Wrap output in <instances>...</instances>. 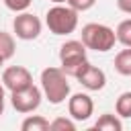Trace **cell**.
<instances>
[{
	"mask_svg": "<svg viewBox=\"0 0 131 131\" xmlns=\"http://www.w3.org/2000/svg\"><path fill=\"white\" fill-rule=\"evenodd\" d=\"M41 90L51 104H61L70 96L68 74L61 68H45L41 72Z\"/></svg>",
	"mask_w": 131,
	"mask_h": 131,
	"instance_id": "6da1fadb",
	"label": "cell"
},
{
	"mask_svg": "<svg viewBox=\"0 0 131 131\" xmlns=\"http://www.w3.org/2000/svg\"><path fill=\"white\" fill-rule=\"evenodd\" d=\"M82 43L86 45V49L106 53L115 47L117 33H115V29H111L102 23H88L82 27Z\"/></svg>",
	"mask_w": 131,
	"mask_h": 131,
	"instance_id": "7a4b0ae2",
	"label": "cell"
},
{
	"mask_svg": "<svg viewBox=\"0 0 131 131\" xmlns=\"http://www.w3.org/2000/svg\"><path fill=\"white\" fill-rule=\"evenodd\" d=\"M45 25L53 35H70L78 27V10L70 4H55L45 14Z\"/></svg>",
	"mask_w": 131,
	"mask_h": 131,
	"instance_id": "3957f363",
	"label": "cell"
},
{
	"mask_svg": "<svg viewBox=\"0 0 131 131\" xmlns=\"http://www.w3.org/2000/svg\"><path fill=\"white\" fill-rule=\"evenodd\" d=\"M59 61H61V70L68 76H74L76 70L86 61V45L76 39L66 41L59 47Z\"/></svg>",
	"mask_w": 131,
	"mask_h": 131,
	"instance_id": "277c9868",
	"label": "cell"
},
{
	"mask_svg": "<svg viewBox=\"0 0 131 131\" xmlns=\"http://www.w3.org/2000/svg\"><path fill=\"white\" fill-rule=\"evenodd\" d=\"M41 98H43V90H39L35 84H31L23 90L10 92V104L20 115H29V113L37 111L41 104Z\"/></svg>",
	"mask_w": 131,
	"mask_h": 131,
	"instance_id": "5b68a950",
	"label": "cell"
},
{
	"mask_svg": "<svg viewBox=\"0 0 131 131\" xmlns=\"http://www.w3.org/2000/svg\"><path fill=\"white\" fill-rule=\"evenodd\" d=\"M74 78L86 88V90H92V92H96V90H102L104 86H106V74L100 70V68H96V66H92L88 59L76 70V74H74Z\"/></svg>",
	"mask_w": 131,
	"mask_h": 131,
	"instance_id": "8992f818",
	"label": "cell"
},
{
	"mask_svg": "<svg viewBox=\"0 0 131 131\" xmlns=\"http://www.w3.org/2000/svg\"><path fill=\"white\" fill-rule=\"evenodd\" d=\"M12 31L18 39L33 41L41 35V20L31 12H18V16H14L12 20Z\"/></svg>",
	"mask_w": 131,
	"mask_h": 131,
	"instance_id": "52a82bcc",
	"label": "cell"
},
{
	"mask_svg": "<svg viewBox=\"0 0 131 131\" xmlns=\"http://www.w3.org/2000/svg\"><path fill=\"white\" fill-rule=\"evenodd\" d=\"M2 84H4L6 90L16 92V90H23V88L31 86L33 84V76L23 66H8L2 72Z\"/></svg>",
	"mask_w": 131,
	"mask_h": 131,
	"instance_id": "ba28073f",
	"label": "cell"
},
{
	"mask_svg": "<svg viewBox=\"0 0 131 131\" xmlns=\"http://www.w3.org/2000/svg\"><path fill=\"white\" fill-rule=\"evenodd\" d=\"M68 113L74 121H88L94 113V102L86 92H76L68 98Z\"/></svg>",
	"mask_w": 131,
	"mask_h": 131,
	"instance_id": "9c48e42d",
	"label": "cell"
},
{
	"mask_svg": "<svg viewBox=\"0 0 131 131\" xmlns=\"http://www.w3.org/2000/svg\"><path fill=\"white\" fill-rule=\"evenodd\" d=\"M94 129H98V131H123V123H121V117L119 115L104 113L94 123Z\"/></svg>",
	"mask_w": 131,
	"mask_h": 131,
	"instance_id": "30bf717a",
	"label": "cell"
},
{
	"mask_svg": "<svg viewBox=\"0 0 131 131\" xmlns=\"http://www.w3.org/2000/svg\"><path fill=\"white\" fill-rule=\"evenodd\" d=\"M115 70L121 76H131V47H125L115 55Z\"/></svg>",
	"mask_w": 131,
	"mask_h": 131,
	"instance_id": "8fae6325",
	"label": "cell"
},
{
	"mask_svg": "<svg viewBox=\"0 0 131 131\" xmlns=\"http://www.w3.org/2000/svg\"><path fill=\"white\" fill-rule=\"evenodd\" d=\"M23 131H47L49 129V121L41 115H29L23 123H20Z\"/></svg>",
	"mask_w": 131,
	"mask_h": 131,
	"instance_id": "7c38bea8",
	"label": "cell"
},
{
	"mask_svg": "<svg viewBox=\"0 0 131 131\" xmlns=\"http://www.w3.org/2000/svg\"><path fill=\"white\" fill-rule=\"evenodd\" d=\"M16 51V43H14V37L6 31H0V57L6 61L14 55Z\"/></svg>",
	"mask_w": 131,
	"mask_h": 131,
	"instance_id": "4fadbf2b",
	"label": "cell"
},
{
	"mask_svg": "<svg viewBox=\"0 0 131 131\" xmlns=\"http://www.w3.org/2000/svg\"><path fill=\"white\" fill-rule=\"evenodd\" d=\"M115 111H117V115H119L121 119H131V92H129V90L123 92V94L117 98Z\"/></svg>",
	"mask_w": 131,
	"mask_h": 131,
	"instance_id": "5bb4252c",
	"label": "cell"
},
{
	"mask_svg": "<svg viewBox=\"0 0 131 131\" xmlns=\"http://www.w3.org/2000/svg\"><path fill=\"white\" fill-rule=\"evenodd\" d=\"M117 41L123 47H131V18H125L117 25Z\"/></svg>",
	"mask_w": 131,
	"mask_h": 131,
	"instance_id": "9a60e30c",
	"label": "cell"
},
{
	"mask_svg": "<svg viewBox=\"0 0 131 131\" xmlns=\"http://www.w3.org/2000/svg\"><path fill=\"white\" fill-rule=\"evenodd\" d=\"M49 129H53V131H76V123H74L72 117H70V119L57 117V119H53V121L49 123Z\"/></svg>",
	"mask_w": 131,
	"mask_h": 131,
	"instance_id": "2e32d148",
	"label": "cell"
},
{
	"mask_svg": "<svg viewBox=\"0 0 131 131\" xmlns=\"http://www.w3.org/2000/svg\"><path fill=\"white\" fill-rule=\"evenodd\" d=\"M2 2H4V6H6L8 10H12V12H25V10L31 6L33 0H2Z\"/></svg>",
	"mask_w": 131,
	"mask_h": 131,
	"instance_id": "e0dca14e",
	"label": "cell"
},
{
	"mask_svg": "<svg viewBox=\"0 0 131 131\" xmlns=\"http://www.w3.org/2000/svg\"><path fill=\"white\" fill-rule=\"evenodd\" d=\"M68 4L74 10H78V12H86V10H90L96 4V0H68Z\"/></svg>",
	"mask_w": 131,
	"mask_h": 131,
	"instance_id": "ac0fdd59",
	"label": "cell"
},
{
	"mask_svg": "<svg viewBox=\"0 0 131 131\" xmlns=\"http://www.w3.org/2000/svg\"><path fill=\"white\" fill-rule=\"evenodd\" d=\"M117 8L125 14H131V0H117Z\"/></svg>",
	"mask_w": 131,
	"mask_h": 131,
	"instance_id": "d6986e66",
	"label": "cell"
},
{
	"mask_svg": "<svg viewBox=\"0 0 131 131\" xmlns=\"http://www.w3.org/2000/svg\"><path fill=\"white\" fill-rule=\"evenodd\" d=\"M4 104H6V88L4 84H0V117L4 115Z\"/></svg>",
	"mask_w": 131,
	"mask_h": 131,
	"instance_id": "ffe728a7",
	"label": "cell"
},
{
	"mask_svg": "<svg viewBox=\"0 0 131 131\" xmlns=\"http://www.w3.org/2000/svg\"><path fill=\"white\" fill-rule=\"evenodd\" d=\"M51 2H55V4H63V2H66V4H68V0H51Z\"/></svg>",
	"mask_w": 131,
	"mask_h": 131,
	"instance_id": "44dd1931",
	"label": "cell"
},
{
	"mask_svg": "<svg viewBox=\"0 0 131 131\" xmlns=\"http://www.w3.org/2000/svg\"><path fill=\"white\" fill-rule=\"evenodd\" d=\"M2 63H4V59H2V57H0V66H2Z\"/></svg>",
	"mask_w": 131,
	"mask_h": 131,
	"instance_id": "7402d4cb",
	"label": "cell"
}]
</instances>
